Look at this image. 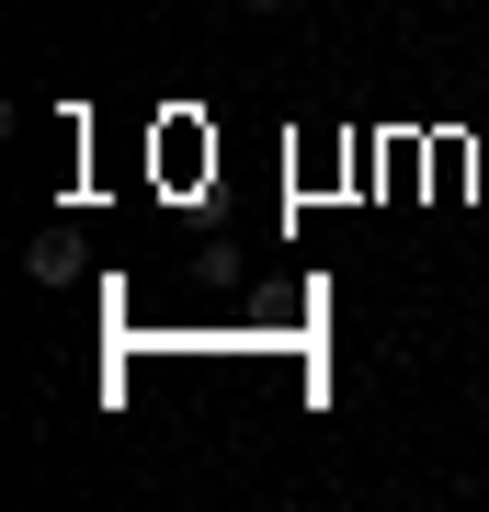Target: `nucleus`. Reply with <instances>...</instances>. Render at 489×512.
I'll return each instance as SVG.
<instances>
[{
	"label": "nucleus",
	"mask_w": 489,
	"mask_h": 512,
	"mask_svg": "<svg viewBox=\"0 0 489 512\" xmlns=\"http://www.w3.org/2000/svg\"><path fill=\"white\" fill-rule=\"evenodd\" d=\"M251 12H285V0H251Z\"/></svg>",
	"instance_id": "nucleus-1"
}]
</instances>
